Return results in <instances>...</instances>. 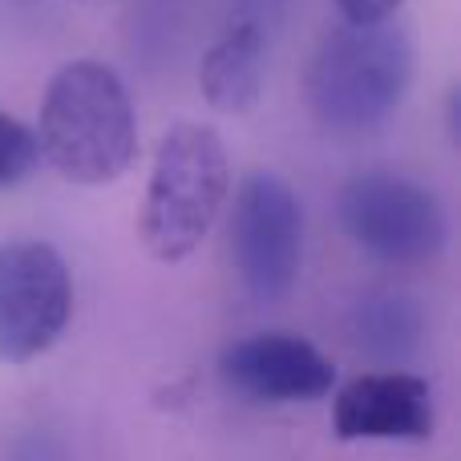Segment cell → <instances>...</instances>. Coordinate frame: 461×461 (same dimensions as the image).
Listing matches in <instances>:
<instances>
[{
    "mask_svg": "<svg viewBox=\"0 0 461 461\" xmlns=\"http://www.w3.org/2000/svg\"><path fill=\"white\" fill-rule=\"evenodd\" d=\"M37 150L77 186L118 183L138 158L130 94L110 65L81 57L49 77L37 118Z\"/></svg>",
    "mask_w": 461,
    "mask_h": 461,
    "instance_id": "obj_1",
    "label": "cell"
},
{
    "mask_svg": "<svg viewBox=\"0 0 461 461\" xmlns=\"http://www.w3.org/2000/svg\"><path fill=\"white\" fill-rule=\"evenodd\" d=\"M230 194L223 138L199 122H178L158 138L138 235L158 263H183L219 223Z\"/></svg>",
    "mask_w": 461,
    "mask_h": 461,
    "instance_id": "obj_2",
    "label": "cell"
},
{
    "mask_svg": "<svg viewBox=\"0 0 461 461\" xmlns=\"http://www.w3.org/2000/svg\"><path fill=\"white\" fill-rule=\"evenodd\" d=\"M413 81V45L389 24L328 32L308 69V102L324 126L368 130L401 105Z\"/></svg>",
    "mask_w": 461,
    "mask_h": 461,
    "instance_id": "obj_3",
    "label": "cell"
},
{
    "mask_svg": "<svg viewBox=\"0 0 461 461\" xmlns=\"http://www.w3.org/2000/svg\"><path fill=\"white\" fill-rule=\"evenodd\" d=\"M73 316V279L41 239L0 243V365H29L61 340Z\"/></svg>",
    "mask_w": 461,
    "mask_h": 461,
    "instance_id": "obj_4",
    "label": "cell"
},
{
    "mask_svg": "<svg viewBox=\"0 0 461 461\" xmlns=\"http://www.w3.org/2000/svg\"><path fill=\"white\" fill-rule=\"evenodd\" d=\"M230 255L255 300H284L295 287L303 263V207L276 170H251L239 183Z\"/></svg>",
    "mask_w": 461,
    "mask_h": 461,
    "instance_id": "obj_5",
    "label": "cell"
},
{
    "mask_svg": "<svg viewBox=\"0 0 461 461\" xmlns=\"http://www.w3.org/2000/svg\"><path fill=\"white\" fill-rule=\"evenodd\" d=\"M344 230L365 251L389 263H421L433 259L446 243V215L441 203L425 186L401 175L368 170L357 175L340 194Z\"/></svg>",
    "mask_w": 461,
    "mask_h": 461,
    "instance_id": "obj_6",
    "label": "cell"
},
{
    "mask_svg": "<svg viewBox=\"0 0 461 461\" xmlns=\"http://www.w3.org/2000/svg\"><path fill=\"white\" fill-rule=\"evenodd\" d=\"M219 373L239 397L251 401H320L332 393L336 368L303 336L259 332L235 340L219 360Z\"/></svg>",
    "mask_w": 461,
    "mask_h": 461,
    "instance_id": "obj_7",
    "label": "cell"
},
{
    "mask_svg": "<svg viewBox=\"0 0 461 461\" xmlns=\"http://www.w3.org/2000/svg\"><path fill=\"white\" fill-rule=\"evenodd\" d=\"M332 429L340 441H425L433 393L413 373H365L336 393Z\"/></svg>",
    "mask_w": 461,
    "mask_h": 461,
    "instance_id": "obj_8",
    "label": "cell"
},
{
    "mask_svg": "<svg viewBox=\"0 0 461 461\" xmlns=\"http://www.w3.org/2000/svg\"><path fill=\"white\" fill-rule=\"evenodd\" d=\"M263 45L259 24H235L227 29L215 45L203 53L199 86L211 110L219 113H247L263 94Z\"/></svg>",
    "mask_w": 461,
    "mask_h": 461,
    "instance_id": "obj_9",
    "label": "cell"
},
{
    "mask_svg": "<svg viewBox=\"0 0 461 461\" xmlns=\"http://www.w3.org/2000/svg\"><path fill=\"white\" fill-rule=\"evenodd\" d=\"M41 162L37 150V134L29 126L0 110V186L21 183L24 175H32V167Z\"/></svg>",
    "mask_w": 461,
    "mask_h": 461,
    "instance_id": "obj_10",
    "label": "cell"
},
{
    "mask_svg": "<svg viewBox=\"0 0 461 461\" xmlns=\"http://www.w3.org/2000/svg\"><path fill=\"white\" fill-rule=\"evenodd\" d=\"M405 0H336L344 24H384Z\"/></svg>",
    "mask_w": 461,
    "mask_h": 461,
    "instance_id": "obj_11",
    "label": "cell"
}]
</instances>
